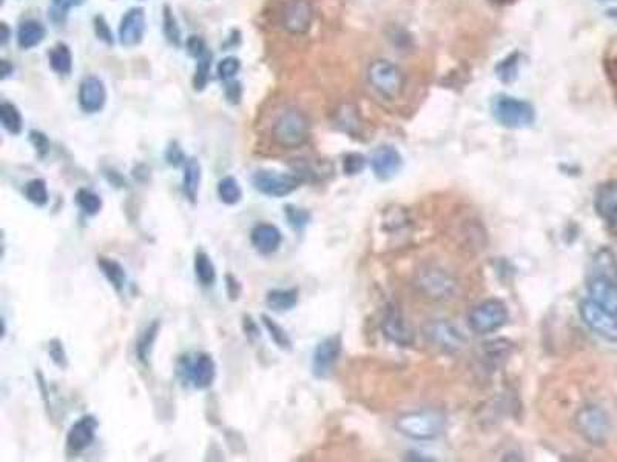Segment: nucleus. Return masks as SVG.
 I'll return each instance as SVG.
<instances>
[{
    "instance_id": "39448f33",
    "label": "nucleus",
    "mask_w": 617,
    "mask_h": 462,
    "mask_svg": "<svg viewBox=\"0 0 617 462\" xmlns=\"http://www.w3.org/2000/svg\"><path fill=\"white\" fill-rule=\"evenodd\" d=\"M367 80L370 86L386 99L398 98L404 88L403 71L388 59H379L370 63Z\"/></svg>"
},
{
    "instance_id": "20e7f679",
    "label": "nucleus",
    "mask_w": 617,
    "mask_h": 462,
    "mask_svg": "<svg viewBox=\"0 0 617 462\" xmlns=\"http://www.w3.org/2000/svg\"><path fill=\"white\" fill-rule=\"evenodd\" d=\"M576 427L591 445H604L613 431L611 417L599 406H586L576 415Z\"/></svg>"
},
{
    "instance_id": "c85d7f7f",
    "label": "nucleus",
    "mask_w": 617,
    "mask_h": 462,
    "mask_svg": "<svg viewBox=\"0 0 617 462\" xmlns=\"http://www.w3.org/2000/svg\"><path fill=\"white\" fill-rule=\"evenodd\" d=\"M48 59H49V65H52V68L56 72H59V75H70L73 68V56L68 45H65V43H57V45L49 51Z\"/></svg>"
},
{
    "instance_id": "e433bc0d",
    "label": "nucleus",
    "mask_w": 617,
    "mask_h": 462,
    "mask_svg": "<svg viewBox=\"0 0 617 462\" xmlns=\"http://www.w3.org/2000/svg\"><path fill=\"white\" fill-rule=\"evenodd\" d=\"M261 319H263V324L267 328L268 334H271L272 341L277 344L280 348H282V350H290V348H292V341H290V337L287 336L284 328H282L281 325H278L273 319L268 318L267 314H263V316H261Z\"/></svg>"
},
{
    "instance_id": "ddd939ff",
    "label": "nucleus",
    "mask_w": 617,
    "mask_h": 462,
    "mask_svg": "<svg viewBox=\"0 0 617 462\" xmlns=\"http://www.w3.org/2000/svg\"><path fill=\"white\" fill-rule=\"evenodd\" d=\"M341 355V337L338 334L326 337L317 346L312 359V371L319 379H326L332 375L333 369Z\"/></svg>"
},
{
    "instance_id": "ea45409f",
    "label": "nucleus",
    "mask_w": 617,
    "mask_h": 462,
    "mask_svg": "<svg viewBox=\"0 0 617 462\" xmlns=\"http://www.w3.org/2000/svg\"><path fill=\"white\" fill-rule=\"evenodd\" d=\"M366 157L360 153H349L343 159V171L347 176H355L365 170Z\"/></svg>"
},
{
    "instance_id": "c9c22d12",
    "label": "nucleus",
    "mask_w": 617,
    "mask_h": 462,
    "mask_svg": "<svg viewBox=\"0 0 617 462\" xmlns=\"http://www.w3.org/2000/svg\"><path fill=\"white\" fill-rule=\"evenodd\" d=\"M25 197L31 203L43 207L48 202V190L47 183L42 179H33L25 185Z\"/></svg>"
},
{
    "instance_id": "f704fd0d",
    "label": "nucleus",
    "mask_w": 617,
    "mask_h": 462,
    "mask_svg": "<svg viewBox=\"0 0 617 462\" xmlns=\"http://www.w3.org/2000/svg\"><path fill=\"white\" fill-rule=\"evenodd\" d=\"M76 203L79 205V208L89 216L98 215L100 208H102V199H100L96 193H93L91 190H85V188L79 190L76 193Z\"/></svg>"
},
{
    "instance_id": "4468645a",
    "label": "nucleus",
    "mask_w": 617,
    "mask_h": 462,
    "mask_svg": "<svg viewBox=\"0 0 617 462\" xmlns=\"http://www.w3.org/2000/svg\"><path fill=\"white\" fill-rule=\"evenodd\" d=\"M381 330L383 334L386 336L390 342L397 344V346L408 347L413 342L412 328L406 324L402 311L394 305H389L386 308V311H384V316L381 321Z\"/></svg>"
},
{
    "instance_id": "a19ab883",
    "label": "nucleus",
    "mask_w": 617,
    "mask_h": 462,
    "mask_svg": "<svg viewBox=\"0 0 617 462\" xmlns=\"http://www.w3.org/2000/svg\"><path fill=\"white\" fill-rule=\"evenodd\" d=\"M286 217H287L289 224L295 226V229H303V226H306L310 221V213L304 208H296V207H292V205H287Z\"/></svg>"
},
{
    "instance_id": "de8ad7c7",
    "label": "nucleus",
    "mask_w": 617,
    "mask_h": 462,
    "mask_svg": "<svg viewBox=\"0 0 617 462\" xmlns=\"http://www.w3.org/2000/svg\"><path fill=\"white\" fill-rule=\"evenodd\" d=\"M243 98V88L241 84L235 82V80H229L226 86V99L231 105H238Z\"/></svg>"
},
{
    "instance_id": "09e8293b",
    "label": "nucleus",
    "mask_w": 617,
    "mask_h": 462,
    "mask_svg": "<svg viewBox=\"0 0 617 462\" xmlns=\"http://www.w3.org/2000/svg\"><path fill=\"white\" fill-rule=\"evenodd\" d=\"M30 139H31L33 145L36 146V150H38V151L42 154V156L48 151V148H49V142H48L47 136H45V134H42L40 131H31V133H30Z\"/></svg>"
},
{
    "instance_id": "2f4dec72",
    "label": "nucleus",
    "mask_w": 617,
    "mask_h": 462,
    "mask_svg": "<svg viewBox=\"0 0 617 462\" xmlns=\"http://www.w3.org/2000/svg\"><path fill=\"white\" fill-rule=\"evenodd\" d=\"M0 122H2L3 128L13 136L19 134L22 131V127H24L19 109L13 104H8V102H3V104L0 105Z\"/></svg>"
},
{
    "instance_id": "4c0bfd02",
    "label": "nucleus",
    "mask_w": 617,
    "mask_h": 462,
    "mask_svg": "<svg viewBox=\"0 0 617 462\" xmlns=\"http://www.w3.org/2000/svg\"><path fill=\"white\" fill-rule=\"evenodd\" d=\"M210 67H212V54L207 53L198 59L193 76V88L196 91H202L207 86L210 77Z\"/></svg>"
},
{
    "instance_id": "4be33fe9",
    "label": "nucleus",
    "mask_w": 617,
    "mask_h": 462,
    "mask_svg": "<svg viewBox=\"0 0 617 462\" xmlns=\"http://www.w3.org/2000/svg\"><path fill=\"white\" fill-rule=\"evenodd\" d=\"M590 276L607 277L617 282V258L611 248L604 247L594 254Z\"/></svg>"
},
{
    "instance_id": "5fc2aeb1",
    "label": "nucleus",
    "mask_w": 617,
    "mask_h": 462,
    "mask_svg": "<svg viewBox=\"0 0 617 462\" xmlns=\"http://www.w3.org/2000/svg\"><path fill=\"white\" fill-rule=\"evenodd\" d=\"M489 2L492 5H497V6H508V5L515 3V2H517V0H489Z\"/></svg>"
},
{
    "instance_id": "aec40b11",
    "label": "nucleus",
    "mask_w": 617,
    "mask_h": 462,
    "mask_svg": "<svg viewBox=\"0 0 617 462\" xmlns=\"http://www.w3.org/2000/svg\"><path fill=\"white\" fill-rule=\"evenodd\" d=\"M252 245L261 254H272L280 248L282 234L278 226L272 224H258L250 233Z\"/></svg>"
},
{
    "instance_id": "423d86ee",
    "label": "nucleus",
    "mask_w": 617,
    "mask_h": 462,
    "mask_svg": "<svg viewBox=\"0 0 617 462\" xmlns=\"http://www.w3.org/2000/svg\"><path fill=\"white\" fill-rule=\"evenodd\" d=\"M178 373L183 380L190 383L198 390H204L213 384L216 365L213 357L207 353H198L195 359L183 356L178 364Z\"/></svg>"
},
{
    "instance_id": "f03ea898",
    "label": "nucleus",
    "mask_w": 617,
    "mask_h": 462,
    "mask_svg": "<svg viewBox=\"0 0 617 462\" xmlns=\"http://www.w3.org/2000/svg\"><path fill=\"white\" fill-rule=\"evenodd\" d=\"M309 136L310 121L298 108H286L273 122L272 139L281 148H300L309 141Z\"/></svg>"
},
{
    "instance_id": "2eb2a0df",
    "label": "nucleus",
    "mask_w": 617,
    "mask_h": 462,
    "mask_svg": "<svg viewBox=\"0 0 617 462\" xmlns=\"http://www.w3.org/2000/svg\"><path fill=\"white\" fill-rule=\"evenodd\" d=\"M403 165V157L397 148L392 145H381L372 153L370 157V167L374 174L380 180H389L400 171Z\"/></svg>"
},
{
    "instance_id": "9b49d317",
    "label": "nucleus",
    "mask_w": 617,
    "mask_h": 462,
    "mask_svg": "<svg viewBox=\"0 0 617 462\" xmlns=\"http://www.w3.org/2000/svg\"><path fill=\"white\" fill-rule=\"evenodd\" d=\"M417 285L426 296L437 300L451 298L455 290V281L439 267H425L418 273Z\"/></svg>"
},
{
    "instance_id": "1a4fd4ad",
    "label": "nucleus",
    "mask_w": 617,
    "mask_h": 462,
    "mask_svg": "<svg viewBox=\"0 0 617 462\" xmlns=\"http://www.w3.org/2000/svg\"><path fill=\"white\" fill-rule=\"evenodd\" d=\"M303 179L294 174H280L277 171L261 170L253 174L252 183L257 192L271 197H284L300 187Z\"/></svg>"
},
{
    "instance_id": "c756f323",
    "label": "nucleus",
    "mask_w": 617,
    "mask_h": 462,
    "mask_svg": "<svg viewBox=\"0 0 617 462\" xmlns=\"http://www.w3.org/2000/svg\"><path fill=\"white\" fill-rule=\"evenodd\" d=\"M158 332H159V322L155 321L153 324H150L147 328L144 330V333L139 336V341H137V344H136V355H137V359H139L142 364L148 362L151 350H153L155 341L158 337Z\"/></svg>"
},
{
    "instance_id": "bb28decb",
    "label": "nucleus",
    "mask_w": 617,
    "mask_h": 462,
    "mask_svg": "<svg viewBox=\"0 0 617 462\" xmlns=\"http://www.w3.org/2000/svg\"><path fill=\"white\" fill-rule=\"evenodd\" d=\"M195 276L201 285L210 287L216 281V270L210 256L204 252H196L195 254Z\"/></svg>"
},
{
    "instance_id": "c03bdc74",
    "label": "nucleus",
    "mask_w": 617,
    "mask_h": 462,
    "mask_svg": "<svg viewBox=\"0 0 617 462\" xmlns=\"http://www.w3.org/2000/svg\"><path fill=\"white\" fill-rule=\"evenodd\" d=\"M94 33H96L98 39L105 42L107 45H113L114 38H113L112 28L108 26L104 16H96V17H94Z\"/></svg>"
},
{
    "instance_id": "a211bd4d",
    "label": "nucleus",
    "mask_w": 617,
    "mask_h": 462,
    "mask_svg": "<svg viewBox=\"0 0 617 462\" xmlns=\"http://www.w3.org/2000/svg\"><path fill=\"white\" fill-rule=\"evenodd\" d=\"M588 295L593 302L605 308L614 316H617V282L607 277L590 276L588 279Z\"/></svg>"
},
{
    "instance_id": "6e6d98bb",
    "label": "nucleus",
    "mask_w": 617,
    "mask_h": 462,
    "mask_svg": "<svg viewBox=\"0 0 617 462\" xmlns=\"http://www.w3.org/2000/svg\"><path fill=\"white\" fill-rule=\"evenodd\" d=\"M607 16H608V17H611V19H614V20H617V8L608 10V11H607Z\"/></svg>"
},
{
    "instance_id": "6e6552de",
    "label": "nucleus",
    "mask_w": 617,
    "mask_h": 462,
    "mask_svg": "<svg viewBox=\"0 0 617 462\" xmlns=\"http://www.w3.org/2000/svg\"><path fill=\"white\" fill-rule=\"evenodd\" d=\"M579 313L584 324L591 332L604 337L605 341L617 342V316L593 302L591 299H585L580 302Z\"/></svg>"
},
{
    "instance_id": "dca6fc26",
    "label": "nucleus",
    "mask_w": 617,
    "mask_h": 462,
    "mask_svg": "<svg viewBox=\"0 0 617 462\" xmlns=\"http://www.w3.org/2000/svg\"><path fill=\"white\" fill-rule=\"evenodd\" d=\"M98 421L94 416H82L81 419L76 421L71 425V429L67 435V450L71 454L82 453L85 449H89L91 442L96 438L98 430Z\"/></svg>"
},
{
    "instance_id": "864d4df0",
    "label": "nucleus",
    "mask_w": 617,
    "mask_h": 462,
    "mask_svg": "<svg viewBox=\"0 0 617 462\" xmlns=\"http://www.w3.org/2000/svg\"><path fill=\"white\" fill-rule=\"evenodd\" d=\"M244 328H245V334H255V336H258V328H257V325H255V322L252 321V318H249V316H245L244 318Z\"/></svg>"
},
{
    "instance_id": "f8f14e48",
    "label": "nucleus",
    "mask_w": 617,
    "mask_h": 462,
    "mask_svg": "<svg viewBox=\"0 0 617 462\" xmlns=\"http://www.w3.org/2000/svg\"><path fill=\"white\" fill-rule=\"evenodd\" d=\"M314 20V8L309 0H287L281 11V25L292 34L307 33Z\"/></svg>"
},
{
    "instance_id": "72a5a7b5",
    "label": "nucleus",
    "mask_w": 617,
    "mask_h": 462,
    "mask_svg": "<svg viewBox=\"0 0 617 462\" xmlns=\"http://www.w3.org/2000/svg\"><path fill=\"white\" fill-rule=\"evenodd\" d=\"M162 29H164V36L165 39L169 40L172 45L179 47L183 43V36H181V28L178 25V20L173 14L172 8L169 5L164 6V13H162Z\"/></svg>"
},
{
    "instance_id": "cd10ccee",
    "label": "nucleus",
    "mask_w": 617,
    "mask_h": 462,
    "mask_svg": "<svg viewBox=\"0 0 617 462\" xmlns=\"http://www.w3.org/2000/svg\"><path fill=\"white\" fill-rule=\"evenodd\" d=\"M335 125L344 131L347 134H358L360 127H361V121L357 108L352 105H343L338 108V111L335 114Z\"/></svg>"
},
{
    "instance_id": "603ef678",
    "label": "nucleus",
    "mask_w": 617,
    "mask_h": 462,
    "mask_svg": "<svg viewBox=\"0 0 617 462\" xmlns=\"http://www.w3.org/2000/svg\"><path fill=\"white\" fill-rule=\"evenodd\" d=\"M10 36H11V31H10V28H8V25L5 24H0V45H6V42L10 40Z\"/></svg>"
},
{
    "instance_id": "a878e982",
    "label": "nucleus",
    "mask_w": 617,
    "mask_h": 462,
    "mask_svg": "<svg viewBox=\"0 0 617 462\" xmlns=\"http://www.w3.org/2000/svg\"><path fill=\"white\" fill-rule=\"evenodd\" d=\"M98 267L100 268V271H102L105 279L112 284V287L116 291L123 290V287H125L127 275H125V270H123V267L121 265L119 262L108 259V258H99Z\"/></svg>"
},
{
    "instance_id": "6ab92c4d",
    "label": "nucleus",
    "mask_w": 617,
    "mask_h": 462,
    "mask_svg": "<svg viewBox=\"0 0 617 462\" xmlns=\"http://www.w3.org/2000/svg\"><path fill=\"white\" fill-rule=\"evenodd\" d=\"M119 42L123 47H135L141 43L145 33V13L139 6L128 10L119 24Z\"/></svg>"
},
{
    "instance_id": "37998d69",
    "label": "nucleus",
    "mask_w": 617,
    "mask_h": 462,
    "mask_svg": "<svg viewBox=\"0 0 617 462\" xmlns=\"http://www.w3.org/2000/svg\"><path fill=\"white\" fill-rule=\"evenodd\" d=\"M48 353H49V357L53 359V362L57 367H61V369H65V367L68 365L67 355H65V350H63V344L59 339H53L52 342L48 344Z\"/></svg>"
},
{
    "instance_id": "7ed1b4c3",
    "label": "nucleus",
    "mask_w": 617,
    "mask_h": 462,
    "mask_svg": "<svg viewBox=\"0 0 617 462\" xmlns=\"http://www.w3.org/2000/svg\"><path fill=\"white\" fill-rule=\"evenodd\" d=\"M491 113L497 123L511 130L529 128L535 122V109L528 100L498 94L491 102Z\"/></svg>"
},
{
    "instance_id": "5701e85b",
    "label": "nucleus",
    "mask_w": 617,
    "mask_h": 462,
    "mask_svg": "<svg viewBox=\"0 0 617 462\" xmlns=\"http://www.w3.org/2000/svg\"><path fill=\"white\" fill-rule=\"evenodd\" d=\"M45 26L38 20H25L22 22L17 29V43L22 49H30L38 47L39 43L45 39Z\"/></svg>"
},
{
    "instance_id": "9d476101",
    "label": "nucleus",
    "mask_w": 617,
    "mask_h": 462,
    "mask_svg": "<svg viewBox=\"0 0 617 462\" xmlns=\"http://www.w3.org/2000/svg\"><path fill=\"white\" fill-rule=\"evenodd\" d=\"M423 333L426 339L432 346L439 347L445 351H459L466 344V337L451 322L446 321H431L423 327Z\"/></svg>"
},
{
    "instance_id": "f257e3e1",
    "label": "nucleus",
    "mask_w": 617,
    "mask_h": 462,
    "mask_svg": "<svg viewBox=\"0 0 617 462\" xmlns=\"http://www.w3.org/2000/svg\"><path fill=\"white\" fill-rule=\"evenodd\" d=\"M395 427L403 436L409 439L432 441L445 431L446 416L439 410L432 408L417 410V412H409L398 416Z\"/></svg>"
},
{
    "instance_id": "3c124183",
    "label": "nucleus",
    "mask_w": 617,
    "mask_h": 462,
    "mask_svg": "<svg viewBox=\"0 0 617 462\" xmlns=\"http://www.w3.org/2000/svg\"><path fill=\"white\" fill-rule=\"evenodd\" d=\"M13 71H14V67L8 61H5V59L3 61H0V79L5 80L6 77L13 75Z\"/></svg>"
},
{
    "instance_id": "0eeeda50",
    "label": "nucleus",
    "mask_w": 617,
    "mask_h": 462,
    "mask_svg": "<svg viewBox=\"0 0 617 462\" xmlns=\"http://www.w3.org/2000/svg\"><path fill=\"white\" fill-rule=\"evenodd\" d=\"M508 321V310L502 300L488 299L478 304L469 314V327L477 334L492 333L503 327Z\"/></svg>"
},
{
    "instance_id": "7c9ffc66",
    "label": "nucleus",
    "mask_w": 617,
    "mask_h": 462,
    "mask_svg": "<svg viewBox=\"0 0 617 462\" xmlns=\"http://www.w3.org/2000/svg\"><path fill=\"white\" fill-rule=\"evenodd\" d=\"M218 197L222 203L235 205L241 201L243 190L235 178L227 176V178H222L218 182Z\"/></svg>"
},
{
    "instance_id": "412c9836",
    "label": "nucleus",
    "mask_w": 617,
    "mask_h": 462,
    "mask_svg": "<svg viewBox=\"0 0 617 462\" xmlns=\"http://www.w3.org/2000/svg\"><path fill=\"white\" fill-rule=\"evenodd\" d=\"M594 208L604 221L617 225V182H608L599 187Z\"/></svg>"
},
{
    "instance_id": "b1692460",
    "label": "nucleus",
    "mask_w": 617,
    "mask_h": 462,
    "mask_svg": "<svg viewBox=\"0 0 617 462\" xmlns=\"http://www.w3.org/2000/svg\"><path fill=\"white\" fill-rule=\"evenodd\" d=\"M201 176H202V170H201V164L198 159L190 157L185 160L184 164V174H183V190L185 197L190 202H196V197H198V192H199V185H201Z\"/></svg>"
},
{
    "instance_id": "393cba45",
    "label": "nucleus",
    "mask_w": 617,
    "mask_h": 462,
    "mask_svg": "<svg viewBox=\"0 0 617 462\" xmlns=\"http://www.w3.org/2000/svg\"><path fill=\"white\" fill-rule=\"evenodd\" d=\"M266 304L273 311H289L298 304V290L296 288H275L267 293Z\"/></svg>"
},
{
    "instance_id": "8fccbe9b",
    "label": "nucleus",
    "mask_w": 617,
    "mask_h": 462,
    "mask_svg": "<svg viewBox=\"0 0 617 462\" xmlns=\"http://www.w3.org/2000/svg\"><path fill=\"white\" fill-rule=\"evenodd\" d=\"M226 279H227V288H229L230 299H238L239 293H241V285H239L235 277H231V276H227Z\"/></svg>"
},
{
    "instance_id": "473e14b6",
    "label": "nucleus",
    "mask_w": 617,
    "mask_h": 462,
    "mask_svg": "<svg viewBox=\"0 0 617 462\" xmlns=\"http://www.w3.org/2000/svg\"><path fill=\"white\" fill-rule=\"evenodd\" d=\"M519 53H512L500 61L496 67V75L503 84H512L519 76Z\"/></svg>"
},
{
    "instance_id": "f3484780",
    "label": "nucleus",
    "mask_w": 617,
    "mask_h": 462,
    "mask_svg": "<svg viewBox=\"0 0 617 462\" xmlns=\"http://www.w3.org/2000/svg\"><path fill=\"white\" fill-rule=\"evenodd\" d=\"M107 102V90L102 80L96 76H86L79 85V105L85 113H98Z\"/></svg>"
},
{
    "instance_id": "58836bf2",
    "label": "nucleus",
    "mask_w": 617,
    "mask_h": 462,
    "mask_svg": "<svg viewBox=\"0 0 617 462\" xmlns=\"http://www.w3.org/2000/svg\"><path fill=\"white\" fill-rule=\"evenodd\" d=\"M239 68H241V62H239L238 57L229 56L226 59L218 63V77L224 82H229V80H234L235 76L238 75Z\"/></svg>"
},
{
    "instance_id": "49530a36",
    "label": "nucleus",
    "mask_w": 617,
    "mask_h": 462,
    "mask_svg": "<svg viewBox=\"0 0 617 462\" xmlns=\"http://www.w3.org/2000/svg\"><path fill=\"white\" fill-rule=\"evenodd\" d=\"M185 45H187L188 54H190L195 59H199V57H202V56L208 53L207 48H206V42L202 40L199 36H190V38L187 39Z\"/></svg>"
},
{
    "instance_id": "a18cd8bd",
    "label": "nucleus",
    "mask_w": 617,
    "mask_h": 462,
    "mask_svg": "<svg viewBox=\"0 0 617 462\" xmlns=\"http://www.w3.org/2000/svg\"><path fill=\"white\" fill-rule=\"evenodd\" d=\"M165 159H167V162H169V165H172V167H179V165L185 164L184 151L178 145V142H172L169 145V148H167V151H165Z\"/></svg>"
},
{
    "instance_id": "79ce46f5",
    "label": "nucleus",
    "mask_w": 617,
    "mask_h": 462,
    "mask_svg": "<svg viewBox=\"0 0 617 462\" xmlns=\"http://www.w3.org/2000/svg\"><path fill=\"white\" fill-rule=\"evenodd\" d=\"M53 8H52V17L54 22H62L67 16V11L73 6L82 5L85 0H52Z\"/></svg>"
}]
</instances>
